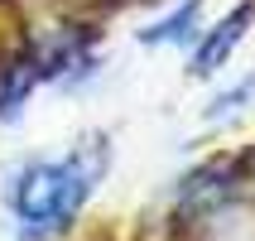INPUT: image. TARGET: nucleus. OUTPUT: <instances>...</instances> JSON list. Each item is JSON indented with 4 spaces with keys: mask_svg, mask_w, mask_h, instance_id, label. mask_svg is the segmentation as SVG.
Here are the masks:
<instances>
[{
    "mask_svg": "<svg viewBox=\"0 0 255 241\" xmlns=\"http://www.w3.org/2000/svg\"><path fill=\"white\" fill-rule=\"evenodd\" d=\"M106 174V140H82L68 159H39L10 179L5 203L14 213V241H53L77 222Z\"/></svg>",
    "mask_w": 255,
    "mask_h": 241,
    "instance_id": "1",
    "label": "nucleus"
},
{
    "mask_svg": "<svg viewBox=\"0 0 255 241\" xmlns=\"http://www.w3.org/2000/svg\"><path fill=\"white\" fill-rule=\"evenodd\" d=\"M251 14H255V5H236V10L217 24V34H207V43L198 48V58H193V77H207V72H217L222 63L231 58V48L241 43V34H246V24H251Z\"/></svg>",
    "mask_w": 255,
    "mask_h": 241,
    "instance_id": "2",
    "label": "nucleus"
},
{
    "mask_svg": "<svg viewBox=\"0 0 255 241\" xmlns=\"http://www.w3.org/2000/svg\"><path fill=\"white\" fill-rule=\"evenodd\" d=\"M198 14H202V0H183L169 19H159L154 29H144L140 43H183L193 34V24H198Z\"/></svg>",
    "mask_w": 255,
    "mask_h": 241,
    "instance_id": "3",
    "label": "nucleus"
},
{
    "mask_svg": "<svg viewBox=\"0 0 255 241\" xmlns=\"http://www.w3.org/2000/svg\"><path fill=\"white\" fill-rule=\"evenodd\" d=\"M241 101H255V77H246V82L236 87V92H227V97H217L207 116H231V111H241Z\"/></svg>",
    "mask_w": 255,
    "mask_h": 241,
    "instance_id": "4",
    "label": "nucleus"
}]
</instances>
